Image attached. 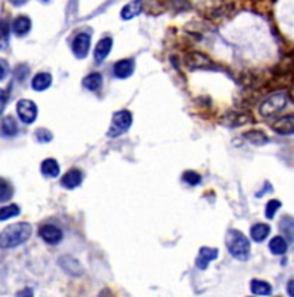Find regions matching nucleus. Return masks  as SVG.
I'll return each instance as SVG.
<instances>
[{
    "label": "nucleus",
    "instance_id": "14",
    "mask_svg": "<svg viewBox=\"0 0 294 297\" xmlns=\"http://www.w3.org/2000/svg\"><path fill=\"white\" fill-rule=\"evenodd\" d=\"M13 32L16 36H25L29 34L31 28H32V22L28 16H17L15 20H13Z\"/></svg>",
    "mask_w": 294,
    "mask_h": 297
},
{
    "label": "nucleus",
    "instance_id": "9",
    "mask_svg": "<svg viewBox=\"0 0 294 297\" xmlns=\"http://www.w3.org/2000/svg\"><path fill=\"white\" fill-rule=\"evenodd\" d=\"M218 254H219V251H218V248H209V247H202L201 250H199V255H198V258H196V267L199 268V270H207L208 268V265H209L210 261H213V260H216L218 258Z\"/></svg>",
    "mask_w": 294,
    "mask_h": 297
},
{
    "label": "nucleus",
    "instance_id": "25",
    "mask_svg": "<svg viewBox=\"0 0 294 297\" xmlns=\"http://www.w3.org/2000/svg\"><path fill=\"white\" fill-rule=\"evenodd\" d=\"M20 213V208L15 204L6 205L3 208H0V221H7L10 218H15Z\"/></svg>",
    "mask_w": 294,
    "mask_h": 297
},
{
    "label": "nucleus",
    "instance_id": "20",
    "mask_svg": "<svg viewBox=\"0 0 294 297\" xmlns=\"http://www.w3.org/2000/svg\"><path fill=\"white\" fill-rule=\"evenodd\" d=\"M250 289H251L252 295L255 296H268L271 295V284H268L267 281H262V280H252L251 284H250Z\"/></svg>",
    "mask_w": 294,
    "mask_h": 297
},
{
    "label": "nucleus",
    "instance_id": "22",
    "mask_svg": "<svg viewBox=\"0 0 294 297\" xmlns=\"http://www.w3.org/2000/svg\"><path fill=\"white\" fill-rule=\"evenodd\" d=\"M280 231L284 234V237L294 243V218L293 216H283L281 222H280Z\"/></svg>",
    "mask_w": 294,
    "mask_h": 297
},
{
    "label": "nucleus",
    "instance_id": "4",
    "mask_svg": "<svg viewBox=\"0 0 294 297\" xmlns=\"http://www.w3.org/2000/svg\"><path fill=\"white\" fill-rule=\"evenodd\" d=\"M133 124V116L127 110H120L113 114V122H111V128L108 131L110 137H117L123 134Z\"/></svg>",
    "mask_w": 294,
    "mask_h": 297
},
{
    "label": "nucleus",
    "instance_id": "13",
    "mask_svg": "<svg viewBox=\"0 0 294 297\" xmlns=\"http://www.w3.org/2000/svg\"><path fill=\"white\" fill-rule=\"evenodd\" d=\"M59 265L71 276H81L83 274V265L75 258H72L71 255H64L59 260Z\"/></svg>",
    "mask_w": 294,
    "mask_h": 297
},
{
    "label": "nucleus",
    "instance_id": "3",
    "mask_svg": "<svg viewBox=\"0 0 294 297\" xmlns=\"http://www.w3.org/2000/svg\"><path fill=\"white\" fill-rule=\"evenodd\" d=\"M287 105V95L284 92H277L265 98L259 105V114L265 119H271L284 110Z\"/></svg>",
    "mask_w": 294,
    "mask_h": 297
},
{
    "label": "nucleus",
    "instance_id": "32",
    "mask_svg": "<svg viewBox=\"0 0 294 297\" xmlns=\"http://www.w3.org/2000/svg\"><path fill=\"white\" fill-rule=\"evenodd\" d=\"M13 6H23L25 3H28V0H9Z\"/></svg>",
    "mask_w": 294,
    "mask_h": 297
},
{
    "label": "nucleus",
    "instance_id": "10",
    "mask_svg": "<svg viewBox=\"0 0 294 297\" xmlns=\"http://www.w3.org/2000/svg\"><path fill=\"white\" fill-rule=\"evenodd\" d=\"M273 130L278 134H283V136L294 134V114L284 116V117H280L278 120H276L273 124Z\"/></svg>",
    "mask_w": 294,
    "mask_h": 297
},
{
    "label": "nucleus",
    "instance_id": "35",
    "mask_svg": "<svg viewBox=\"0 0 294 297\" xmlns=\"http://www.w3.org/2000/svg\"><path fill=\"white\" fill-rule=\"evenodd\" d=\"M42 1H45V3H46V1H49V0H42Z\"/></svg>",
    "mask_w": 294,
    "mask_h": 297
},
{
    "label": "nucleus",
    "instance_id": "15",
    "mask_svg": "<svg viewBox=\"0 0 294 297\" xmlns=\"http://www.w3.org/2000/svg\"><path fill=\"white\" fill-rule=\"evenodd\" d=\"M143 10V3L141 0H133L130 3H127L126 6L121 9V19L124 20H130L136 16H138Z\"/></svg>",
    "mask_w": 294,
    "mask_h": 297
},
{
    "label": "nucleus",
    "instance_id": "26",
    "mask_svg": "<svg viewBox=\"0 0 294 297\" xmlns=\"http://www.w3.org/2000/svg\"><path fill=\"white\" fill-rule=\"evenodd\" d=\"M9 35H10V28L9 23L3 19H0V49H6L9 45Z\"/></svg>",
    "mask_w": 294,
    "mask_h": 297
},
{
    "label": "nucleus",
    "instance_id": "6",
    "mask_svg": "<svg viewBox=\"0 0 294 297\" xmlns=\"http://www.w3.org/2000/svg\"><path fill=\"white\" fill-rule=\"evenodd\" d=\"M39 237L43 240V243L49 244V245H56L62 241V231L56 227V225H52V224H45L41 227L39 229Z\"/></svg>",
    "mask_w": 294,
    "mask_h": 297
},
{
    "label": "nucleus",
    "instance_id": "18",
    "mask_svg": "<svg viewBox=\"0 0 294 297\" xmlns=\"http://www.w3.org/2000/svg\"><path fill=\"white\" fill-rule=\"evenodd\" d=\"M268 248H270V251H271V254L274 255H283L287 253V248H289V245H287V241H286V238H283V237H280V235H277V237H274L271 241H270V244H268Z\"/></svg>",
    "mask_w": 294,
    "mask_h": 297
},
{
    "label": "nucleus",
    "instance_id": "31",
    "mask_svg": "<svg viewBox=\"0 0 294 297\" xmlns=\"http://www.w3.org/2000/svg\"><path fill=\"white\" fill-rule=\"evenodd\" d=\"M287 293H289L290 296H294V280H290V281L287 283Z\"/></svg>",
    "mask_w": 294,
    "mask_h": 297
},
{
    "label": "nucleus",
    "instance_id": "17",
    "mask_svg": "<svg viewBox=\"0 0 294 297\" xmlns=\"http://www.w3.org/2000/svg\"><path fill=\"white\" fill-rule=\"evenodd\" d=\"M52 84V75L49 72H39L32 80V88L35 91H45Z\"/></svg>",
    "mask_w": 294,
    "mask_h": 297
},
{
    "label": "nucleus",
    "instance_id": "21",
    "mask_svg": "<svg viewBox=\"0 0 294 297\" xmlns=\"http://www.w3.org/2000/svg\"><path fill=\"white\" fill-rule=\"evenodd\" d=\"M83 85L88 91H97L103 85V75L100 72H92L83 80Z\"/></svg>",
    "mask_w": 294,
    "mask_h": 297
},
{
    "label": "nucleus",
    "instance_id": "24",
    "mask_svg": "<svg viewBox=\"0 0 294 297\" xmlns=\"http://www.w3.org/2000/svg\"><path fill=\"white\" fill-rule=\"evenodd\" d=\"M250 143L252 144H257V146H261V144H265L268 141V137L262 133V131H258V130H252V131H248L245 133L244 136Z\"/></svg>",
    "mask_w": 294,
    "mask_h": 297
},
{
    "label": "nucleus",
    "instance_id": "27",
    "mask_svg": "<svg viewBox=\"0 0 294 297\" xmlns=\"http://www.w3.org/2000/svg\"><path fill=\"white\" fill-rule=\"evenodd\" d=\"M12 195H13V189H12L10 183L6 179L0 177V202L9 201L12 198Z\"/></svg>",
    "mask_w": 294,
    "mask_h": 297
},
{
    "label": "nucleus",
    "instance_id": "19",
    "mask_svg": "<svg viewBox=\"0 0 294 297\" xmlns=\"http://www.w3.org/2000/svg\"><path fill=\"white\" fill-rule=\"evenodd\" d=\"M41 172L46 177H56L59 175V165L55 159H45L41 163Z\"/></svg>",
    "mask_w": 294,
    "mask_h": 297
},
{
    "label": "nucleus",
    "instance_id": "34",
    "mask_svg": "<svg viewBox=\"0 0 294 297\" xmlns=\"http://www.w3.org/2000/svg\"><path fill=\"white\" fill-rule=\"evenodd\" d=\"M3 98H4V91H3V89L0 88V101H1Z\"/></svg>",
    "mask_w": 294,
    "mask_h": 297
},
{
    "label": "nucleus",
    "instance_id": "2",
    "mask_svg": "<svg viewBox=\"0 0 294 297\" xmlns=\"http://www.w3.org/2000/svg\"><path fill=\"white\" fill-rule=\"evenodd\" d=\"M226 247L229 254L235 260L247 261L251 253V244L248 238L238 229H231L226 235Z\"/></svg>",
    "mask_w": 294,
    "mask_h": 297
},
{
    "label": "nucleus",
    "instance_id": "8",
    "mask_svg": "<svg viewBox=\"0 0 294 297\" xmlns=\"http://www.w3.org/2000/svg\"><path fill=\"white\" fill-rule=\"evenodd\" d=\"M134 67H136V64H134L133 59H130V58H128V59H121V61H117V62L114 64L113 72H114V75H116L117 78L124 80V78H128V77L133 75Z\"/></svg>",
    "mask_w": 294,
    "mask_h": 297
},
{
    "label": "nucleus",
    "instance_id": "11",
    "mask_svg": "<svg viewBox=\"0 0 294 297\" xmlns=\"http://www.w3.org/2000/svg\"><path fill=\"white\" fill-rule=\"evenodd\" d=\"M113 49V38L107 36V38H103L100 42L97 43L95 46V51H94V59L97 64H101L111 52Z\"/></svg>",
    "mask_w": 294,
    "mask_h": 297
},
{
    "label": "nucleus",
    "instance_id": "23",
    "mask_svg": "<svg viewBox=\"0 0 294 297\" xmlns=\"http://www.w3.org/2000/svg\"><path fill=\"white\" fill-rule=\"evenodd\" d=\"M1 131H3L4 136H9V137L15 136L17 133V124H16V122H15V119L12 116H6L3 119V122H1Z\"/></svg>",
    "mask_w": 294,
    "mask_h": 297
},
{
    "label": "nucleus",
    "instance_id": "12",
    "mask_svg": "<svg viewBox=\"0 0 294 297\" xmlns=\"http://www.w3.org/2000/svg\"><path fill=\"white\" fill-rule=\"evenodd\" d=\"M81 182H83V172L80 169L68 170L61 179V185L65 189H75L81 185Z\"/></svg>",
    "mask_w": 294,
    "mask_h": 297
},
{
    "label": "nucleus",
    "instance_id": "7",
    "mask_svg": "<svg viewBox=\"0 0 294 297\" xmlns=\"http://www.w3.org/2000/svg\"><path fill=\"white\" fill-rule=\"evenodd\" d=\"M89 46H91V36L88 34H78L74 41H72V53L75 55V58L78 59H84L86 58L88 52H89Z\"/></svg>",
    "mask_w": 294,
    "mask_h": 297
},
{
    "label": "nucleus",
    "instance_id": "5",
    "mask_svg": "<svg viewBox=\"0 0 294 297\" xmlns=\"http://www.w3.org/2000/svg\"><path fill=\"white\" fill-rule=\"evenodd\" d=\"M16 111L20 122L25 124H32L38 117V107L32 100H19L16 104Z\"/></svg>",
    "mask_w": 294,
    "mask_h": 297
},
{
    "label": "nucleus",
    "instance_id": "33",
    "mask_svg": "<svg viewBox=\"0 0 294 297\" xmlns=\"http://www.w3.org/2000/svg\"><path fill=\"white\" fill-rule=\"evenodd\" d=\"M4 75H6V71H4V68H3V67L0 65V81H1L3 78H4Z\"/></svg>",
    "mask_w": 294,
    "mask_h": 297
},
{
    "label": "nucleus",
    "instance_id": "16",
    "mask_svg": "<svg viewBox=\"0 0 294 297\" xmlns=\"http://www.w3.org/2000/svg\"><path fill=\"white\" fill-rule=\"evenodd\" d=\"M270 225L267 224H255L251 227V238L255 241V243H262L267 240V237L270 235Z\"/></svg>",
    "mask_w": 294,
    "mask_h": 297
},
{
    "label": "nucleus",
    "instance_id": "29",
    "mask_svg": "<svg viewBox=\"0 0 294 297\" xmlns=\"http://www.w3.org/2000/svg\"><path fill=\"white\" fill-rule=\"evenodd\" d=\"M183 180L189 185V186H196V185H199L201 183V176L196 173V172H192V170H188V172H185V175H183Z\"/></svg>",
    "mask_w": 294,
    "mask_h": 297
},
{
    "label": "nucleus",
    "instance_id": "1",
    "mask_svg": "<svg viewBox=\"0 0 294 297\" xmlns=\"http://www.w3.org/2000/svg\"><path fill=\"white\" fill-rule=\"evenodd\" d=\"M32 235V225L28 222H16L6 227L0 232V248H16L25 244Z\"/></svg>",
    "mask_w": 294,
    "mask_h": 297
},
{
    "label": "nucleus",
    "instance_id": "28",
    "mask_svg": "<svg viewBox=\"0 0 294 297\" xmlns=\"http://www.w3.org/2000/svg\"><path fill=\"white\" fill-rule=\"evenodd\" d=\"M280 208H281V202H280L278 199H271V201L267 204V207H265V216H267L268 219H273Z\"/></svg>",
    "mask_w": 294,
    "mask_h": 297
},
{
    "label": "nucleus",
    "instance_id": "30",
    "mask_svg": "<svg viewBox=\"0 0 294 297\" xmlns=\"http://www.w3.org/2000/svg\"><path fill=\"white\" fill-rule=\"evenodd\" d=\"M35 137H36V140L39 143H49L53 139L52 133L48 128H38L36 133H35Z\"/></svg>",
    "mask_w": 294,
    "mask_h": 297
}]
</instances>
